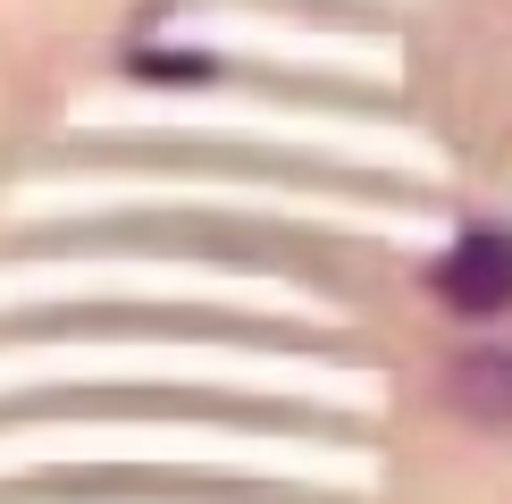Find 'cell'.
Instances as JSON below:
<instances>
[{
	"label": "cell",
	"instance_id": "1",
	"mask_svg": "<svg viewBox=\"0 0 512 504\" xmlns=\"http://www.w3.org/2000/svg\"><path fill=\"white\" fill-rule=\"evenodd\" d=\"M429 286H437L445 311H462V320L512 311V227H462V236L437 252Z\"/></svg>",
	"mask_w": 512,
	"mask_h": 504
},
{
	"label": "cell",
	"instance_id": "2",
	"mask_svg": "<svg viewBox=\"0 0 512 504\" xmlns=\"http://www.w3.org/2000/svg\"><path fill=\"white\" fill-rule=\"evenodd\" d=\"M462 395H471L479 412L512 420V353H487V362H471V378H462Z\"/></svg>",
	"mask_w": 512,
	"mask_h": 504
}]
</instances>
